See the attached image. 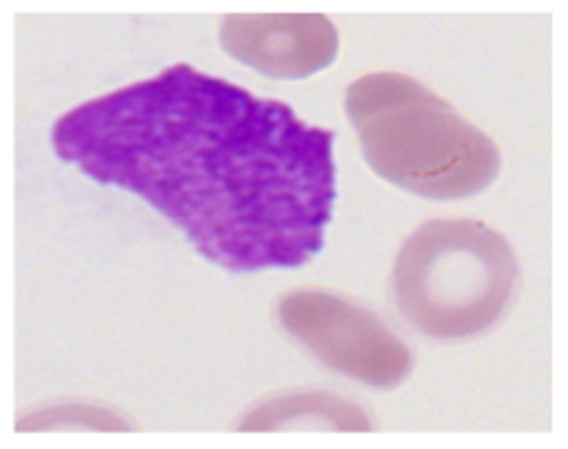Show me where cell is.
<instances>
[{
    "label": "cell",
    "instance_id": "6da1fadb",
    "mask_svg": "<svg viewBox=\"0 0 568 449\" xmlns=\"http://www.w3.org/2000/svg\"><path fill=\"white\" fill-rule=\"evenodd\" d=\"M53 149L138 193L233 273L300 267L323 248L334 135L185 64L72 109Z\"/></svg>",
    "mask_w": 568,
    "mask_h": 449
},
{
    "label": "cell",
    "instance_id": "8992f818",
    "mask_svg": "<svg viewBox=\"0 0 568 449\" xmlns=\"http://www.w3.org/2000/svg\"><path fill=\"white\" fill-rule=\"evenodd\" d=\"M302 420H317L342 433L371 431V420L357 405L323 391H302L256 405L252 412H246L239 428L246 433H270L302 424Z\"/></svg>",
    "mask_w": 568,
    "mask_h": 449
},
{
    "label": "cell",
    "instance_id": "5b68a950",
    "mask_svg": "<svg viewBox=\"0 0 568 449\" xmlns=\"http://www.w3.org/2000/svg\"><path fill=\"white\" fill-rule=\"evenodd\" d=\"M220 43L267 78L304 80L334 64L338 32L323 13H231Z\"/></svg>",
    "mask_w": 568,
    "mask_h": 449
},
{
    "label": "cell",
    "instance_id": "7a4b0ae2",
    "mask_svg": "<svg viewBox=\"0 0 568 449\" xmlns=\"http://www.w3.org/2000/svg\"><path fill=\"white\" fill-rule=\"evenodd\" d=\"M344 109L371 167L418 196H474L500 172L489 135L407 74H365L346 90Z\"/></svg>",
    "mask_w": 568,
    "mask_h": 449
},
{
    "label": "cell",
    "instance_id": "277c9868",
    "mask_svg": "<svg viewBox=\"0 0 568 449\" xmlns=\"http://www.w3.org/2000/svg\"><path fill=\"white\" fill-rule=\"evenodd\" d=\"M281 326L321 363L371 386H397L413 355L376 315L342 296L296 292L281 299Z\"/></svg>",
    "mask_w": 568,
    "mask_h": 449
},
{
    "label": "cell",
    "instance_id": "3957f363",
    "mask_svg": "<svg viewBox=\"0 0 568 449\" xmlns=\"http://www.w3.org/2000/svg\"><path fill=\"white\" fill-rule=\"evenodd\" d=\"M516 280V254L500 233L476 220H434L399 248L392 288L420 334L468 338L500 320Z\"/></svg>",
    "mask_w": 568,
    "mask_h": 449
},
{
    "label": "cell",
    "instance_id": "52a82bcc",
    "mask_svg": "<svg viewBox=\"0 0 568 449\" xmlns=\"http://www.w3.org/2000/svg\"><path fill=\"white\" fill-rule=\"evenodd\" d=\"M17 431H120L128 433L133 431V426L128 424L122 416H116L112 410H103L95 405H53L45 410L27 412L17 420Z\"/></svg>",
    "mask_w": 568,
    "mask_h": 449
}]
</instances>
